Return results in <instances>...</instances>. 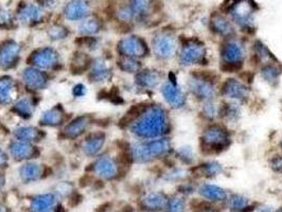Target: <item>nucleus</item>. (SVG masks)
Here are the masks:
<instances>
[{"instance_id":"obj_44","label":"nucleus","mask_w":282,"mask_h":212,"mask_svg":"<svg viewBox=\"0 0 282 212\" xmlns=\"http://www.w3.org/2000/svg\"><path fill=\"white\" fill-rule=\"evenodd\" d=\"M12 23V15L7 10H0V26L8 27Z\"/></svg>"},{"instance_id":"obj_8","label":"nucleus","mask_w":282,"mask_h":212,"mask_svg":"<svg viewBox=\"0 0 282 212\" xmlns=\"http://www.w3.org/2000/svg\"><path fill=\"white\" fill-rule=\"evenodd\" d=\"M21 47L14 41H7L0 46V67L4 69L14 68L20 57Z\"/></svg>"},{"instance_id":"obj_35","label":"nucleus","mask_w":282,"mask_h":212,"mask_svg":"<svg viewBox=\"0 0 282 212\" xmlns=\"http://www.w3.org/2000/svg\"><path fill=\"white\" fill-rule=\"evenodd\" d=\"M119 66L123 70V72L130 73V74L138 73L139 69H140L139 62H137L136 60H135V58L126 57V56H123V58H121V61L119 62Z\"/></svg>"},{"instance_id":"obj_32","label":"nucleus","mask_w":282,"mask_h":212,"mask_svg":"<svg viewBox=\"0 0 282 212\" xmlns=\"http://www.w3.org/2000/svg\"><path fill=\"white\" fill-rule=\"evenodd\" d=\"M229 207L231 210L236 211V212H243L247 211V208L250 207V199L239 195V194H233L230 196L229 199Z\"/></svg>"},{"instance_id":"obj_48","label":"nucleus","mask_w":282,"mask_h":212,"mask_svg":"<svg viewBox=\"0 0 282 212\" xmlns=\"http://www.w3.org/2000/svg\"><path fill=\"white\" fill-rule=\"evenodd\" d=\"M270 166H272V168L276 171V172H279V173H282V157H275L273 160H272V163H270Z\"/></svg>"},{"instance_id":"obj_23","label":"nucleus","mask_w":282,"mask_h":212,"mask_svg":"<svg viewBox=\"0 0 282 212\" xmlns=\"http://www.w3.org/2000/svg\"><path fill=\"white\" fill-rule=\"evenodd\" d=\"M14 136L19 141L32 144L42 140L44 137V133L34 126H20L14 131Z\"/></svg>"},{"instance_id":"obj_52","label":"nucleus","mask_w":282,"mask_h":212,"mask_svg":"<svg viewBox=\"0 0 282 212\" xmlns=\"http://www.w3.org/2000/svg\"><path fill=\"white\" fill-rule=\"evenodd\" d=\"M0 212H7V209L4 206L0 205Z\"/></svg>"},{"instance_id":"obj_24","label":"nucleus","mask_w":282,"mask_h":212,"mask_svg":"<svg viewBox=\"0 0 282 212\" xmlns=\"http://www.w3.org/2000/svg\"><path fill=\"white\" fill-rule=\"evenodd\" d=\"M56 204V197L53 194H42L32 199V212H51Z\"/></svg>"},{"instance_id":"obj_15","label":"nucleus","mask_w":282,"mask_h":212,"mask_svg":"<svg viewBox=\"0 0 282 212\" xmlns=\"http://www.w3.org/2000/svg\"><path fill=\"white\" fill-rule=\"evenodd\" d=\"M92 122V117L88 115L78 116L70 121L64 128V134L67 138L74 139L83 135Z\"/></svg>"},{"instance_id":"obj_54","label":"nucleus","mask_w":282,"mask_h":212,"mask_svg":"<svg viewBox=\"0 0 282 212\" xmlns=\"http://www.w3.org/2000/svg\"><path fill=\"white\" fill-rule=\"evenodd\" d=\"M280 146H281V148H282V138H281V143H280Z\"/></svg>"},{"instance_id":"obj_14","label":"nucleus","mask_w":282,"mask_h":212,"mask_svg":"<svg viewBox=\"0 0 282 212\" xmlns=\"http://www.w3.org/2000/svg\"><path fill=\"white\" fill-rule=\"evenodd\" d=\"M9 151L16 160H28L38 156V150L29 143L15 140L10 145Z\"/></svg>"},{"instance_id":"obj_25","label":"nucleus","mask_w":282,"mask_h":212,"mask_svg":"<svg viewBox=\"0 0 282 212\" xmlns=\"http://www.w3.org/2000/svg\"><path fill=\"white\" fill-rule=\"evenodd\" d=\"M16 84L10 77L0 78V104L7 105L14 100Z\"/></svg>"},{"instance_id":"obj_12","label":"nucleus","mask_w":282,"mask_h":212,"mask_svg":"<svg viewBox=\"0 0 282 212\" xmlns=\"http://www.w3.org/2000/svg\"><path fill=\"white\" fill-rule=\"evenodd\" d=\"M95 174L104 180H112L118 175V163L114 158L109 156H102L96 160L93 167Z\"/></svg>"},{"instance_id":"obj_47","label":"nucleus","mask_w":282,"mask_h":212,"mask_svg":"<svg viewBox=\"0 0 282 212\" xmlns=\"http://www.w3.org/2000/svg\"><path fill=\"white\" fill-rule=\"evenodd\" d=\"M86 87L85 85L83 84H76L74 87H73V96L76 97V98H80V97H83L86 95Z\"/></svg>"},{"instance_id":"obj_45","label":"nucleus","mask_w":282,"mask_h":212,"mask_svg":"<svg viewBox=\"0 0 282 212\" xmlns=\"http://www.w3.org/2000/svg\"><path fill=\"white\" fill-rule=\"evenodd\" d=\"M118 17H119V19H121L123 21H130L134 17V14H133V12H132L130 7L122 8L118 12Z\"/></svg>"},{"instance_id":"obj_7","label":"nucleus","mask_w":282,"mask_h":212,"mask_svg":"<svg viewBox=\"0 0 282 212\" xmlns=\"http://www.w3.org/2000/svg\"><path fill=\"white\" fill-rule=\"evenodd\" d=\"M153 50L157 57L162 58V60H168L175 53V39L168 33H160L156 35V38H154L153 41Z\"/></svg>"},{"instance_id":"obj_17","label":"nucleus","mask_w":282,"mask_h":212,"mask_svg":"<svg viewBox=\"0 0 282 212\" xmlns=\"http://www.w3.org/2000/svg\"><path fill=\"white\" fill-rule=\"evenodd\" d=\"M222 93L229 99L244 100L248 97V89L241 82L234 79H229L223 84Z\"/></svg>"},{"instance_id":"obj_11","label":"nucleus","mask_w":282,"mask_h":212,"mask_svg":"<svg viewBox=\"0 0 282 212\" xmlns=\"http://www.w3.org/2000/svg\"><path fill=\"white\" fill-rule=\"evenodd\" d=\"M233 19L242 27L250 28L253 23V8L247 0H235L230 9Z\"/></svg>"},{"instance_id":"obj_40","label":"nucleus","mask_w":282,"mask_h":212,"mask_svg":"<svg viewBox=\"0 0 282 212\" xmlns=\"http://www.w3.org/2000/svg\"><path fill=\"white\" fill-rule=\"evenodd\" d=\"M185 207V201L182 197L175 196L168 202V212H184Z\"/></svg>"},{"instance_id":"obj_10","label":"nucleus","mask_w":282,"mask_h":212,"mask_svg":"<svg viewBox=\"0 0 282 212\" xmlns=\"http://www.w3.org/2000/svg\"><path fill=\"white\" fill-rule=\"evenodd\" d=\"M22 81L32 90H41L48 85V76L36 67H28L22 72Z\"/></svg>"},{"instance_id":"obj_50","label":"nucleus","mask_w":282,"mask_h":212,"mask_svg":"<svg viewBox=\"0 0 282 212\" xmlns=\"http://www.w3.org/2000/svg\"><path fill=\"white\" fill-rule=\"evenodd\" d=\"M199 212H219L217 209H214L212 207H205L204 209H202Z\"/></svg>"},{"instance_id":"obj_28","label":"nucleus","mask_w":282,"mask_h":212,"mask_svg":"<svg viewBox=\"0 0 282 212\" xmlns=\"http://www.w3.org/2000/svg\"><path fill=\"white\" fill-rule=\"evenodd\" d=\"M110 78V69L106 63L98 58L92 63V70H90V79L94 82H104Z\"/></svg>"},{"instance_id":"obj_27","label":"nucleus","mask_w":282,"mask_h":212,"mask_svg":"<svg viewBox=\"0 0 282 212\" xmlns=\"http://www.w3.org/2000/svg\"><path fill=\"white\" fill-rule=\"evenodd\" d=\"M160 81L159 74L152 69H145L139 72L136 76V83L142 88H154Z\"/></svg>"},{"instance_id":"obj_34","label":"nucleus","mask_w":282,"mask_h":212,"mask_svg":"<svg viewBox=\"0 0 282 212\" xmlns=\"http://www.w3.org/2000/svg\"><path fill=\"white\" fill-rule=\"evenodd\" d=\"M92 63L93 62H90V57L87 54L81 52V53H77L76 55H74L73 60L71 62V67H72L73 72L80 73V72H83V70H86L87 67Z\"/></svg>"},{"instance_id":"obj_1","label":"nucleus","mask_w":282,"mask_h":212,"mask_svg":"<svg viewBox=\"0 0 282 212\" xmlns=\"http://www.w3.org/2000/svg\"><path fill=\"white\" fill-rule=\"evenodd\" d=\"M132 132L144 139L155 138L166 133L168 129V118L166 112L159 106H149L135 118L131 125Z\"/></svg>"},{"instance_id":"obj_22","label":"nucleus","mask_w":282,"mask_h":212,"mask_svg":"<svg viewBox=\"0 0 282 212\" xmlns=\"http://www.w3.org/2000/svg\"><path fill=\"white\" fill-rule=\"evenodd\" d=\"M45 169L43 164L35 162H27L19 170V175L21 180L26 183L36 182L43 178Z\"/></svg>"},{"instance_id":"obj_43","label":"nucleus","mask_w":282,"mask_h":212,"mask_svg":"<svg viewBox=\"0 0 282 212\" xmlns=\"http://www.w3.org/2000/svg\"><path fill=\"white\" fill-rule=\"evenodd\" d=\"M177 154L179 156V158L184 160L185 162H191L193 160V152L191 150V148L189 147H183V148H179V150L177 151Z\"/></svg>"},{"instance_id":"obj_3","label":"nucleus","mask_w":282,"mask_h":212,"mask_svg":"<svg viewBox=\"0 0 282 212\" xmlns=\"http://www.w3.org/2000/svg\"><path fill=\"white\" fill-rule=\"evenodd\" d=\"M202 143L210 153L222 152L229 144L228 133L221 125L209 126L203 135Z\"/></svg>"},{"instance_id":"obj_33","label":"nucleus","mask_w":282,"mask_h":212,"mask_svg":"<svg viewBox=\"0 0 282 212\" xmlns=\"http://www.w3.org/2000/svg\"><path fill=\"white\" fill-rule=\"evenodd\" d=\"M100 22L97 19H85L78 26V32L83 35H94L100 31Z\"/></svg>"},{"instance_id":"obj_39","label":"nucleus","mask_w":282,"mask_h":212,"mask_svg":"<svg viewBox=\"0 0 282 212\" xmlns=\"http://www.w3.org/2000/svg\"><path fill=\"white\" fill-rule=\"evenodd\" d=\"M149 0H132L131 3V10L135 15H141L144 14L149 8Z\"/></svg>"},{"instance_id":"obj_20","label":"nucleus","mask_w":282,"mask_h":212,"mask_svg":"<svg viewBox=\"0 0 282 212\" xmlns=\"http://www.w3.org/2000/svg\"><path fill=\"white\" fill-rule=\"evenodd\" d=\"M243 56V48L238 43L230 42L223 47L222 57L225 64H241Z\"/></svg>"},{"instance_id":"obj_6","label":"nucleus","mask_w":282,"mask_h":212,"mask_svg":"<svg viewBox=\"0 0 282 212\" xmlns=\"http://www.w3.org/2000/svg\"><path fill=\"white\" fill-rule=\"evenodd\" d=\"M206 48L202 43L196 41H188L180 51L179 60L184 65H194L204 61Z\"/></svg>"},{"instance_id":"obj_13","label":"nucleus","mask_w":282,"mask_h":212,"mask_svg":"<svg viewBox=\"0 0 282 212\" xmlns=\"http://www.w3.org/2000/svg\"><path fill=\"white\" fill-rule=\"evenodd\" d=\"M90 13V6L85 0H71L64 8L65 17L71 20H84Z\"/></svg>"},{"instance_id":"obj_26","label":"nucleus","mask_w":282,"mask_h":212,"mask_svg":"<svg viewBox=\"0 0 282 212\" xmlns=\"http://www.w3.org/2000/svg\"><path fill=\"white\" fill-rule=\"evenodd\" d=\"M168 201L165 194L159 192H154L146 194L141 201V205L145 210L149 211H158L162 210L166 205Z\"/></svg>"},{"instance_id":"obj_29","label":"nucleus","mask_w":282,"mask_h":212,"mask_svg":"<svg viewBox=\"0 0 282 212\" xmlns=\"http://www.w3.org/2000/svg\"><path fill=\"white\" fill-rule=\"evenodd\" d=\"M34 110H35L34 99H31L29 97H25L17 100L13 106V111L17 114V116L24 118V119H29V118H31L33 113H34Z\"/></svg>"},{"instance_id":"obj_30","label":"nucleus","mask_w":282,"mask_h":212,"mask_svg":"<svg viewBox=\"0 0 282 212\" xmlns=\"http://www.w3.org/2000/svg\"><path fill=\"white\" fill-rule=\"evenodd\" d=\"M199 193L210 201H223L226 198L225 190L216 185H203L199 189Z\"/></svg>"},{"instance_id":"obj_41","label":"nucleus","mask_w":282,"mask_h":212,"mask_svg":"<svg viewBox=\"0 0 282 212\" xmlns=\"http://www.w3.org/2000/svg\"><path fill=\"white\" fill-rule=\"evenodd\" d=\"M239 114H240V111H239V108L236 104L229 103L224 108L223 115H224V117H226L227 119H229V120L236 119V118L239 117Z\"/></svg>"},{"instance_id":"obj_4","label":"nucleus","mask_w":282,"mask_h":212,"mask_svg":"<svg viewBox=\"0 0 282 212\" xmlns=\"http://www.w3.org/2000/svg\"><path fill=\"white\" fill-rule=\"evenodd\" d=\"M118 52L126 57L137 58L148 53V46L145 42L137 37H129L123 39L118 44Z\"/></svg>"},{"instance_id":"obj_46","label":"nucleus","mask_w":282,"mask_h":212,"mask_svg":"<svg viewBox=\"0 0 282 212\" xmlns=\"http://www.w3.org/2000/svg\"><path fill=\"white\" fill-rule=\"evenodd\" d=\"M203 112H204L207 118H213L217 113L216 105H213L211 102H207L204 106V109H203Z\"/></svg>"},{"instance_id":"obj_51","label":"nucleus","mask_w":282,"mask_h":212,"mask_svg":"<svg viewBox=\"0 0 282 212\" xmlns=\"http://www.w3.org/2000/svg\"><path fill=\"white\" fill-rule=\"evenodd\" d=\"M5 186V176L0 174V189Z\"/></svg>"},{"instance_id":"obj_16","label":"nucleus","mask_w":282,"mask_h":212,"mask_svg":"<svg viewBox=\"0 0 282 212\" xmlns=\"http://www.w3.org/2000/svg\"><path fill=\"white\" fill-rule=\"evenodd\" d=\"M162 92L165 100L170 104L172 108H182L186 103V97L183 90L179 89L175 83H171V82L165 83L162 88Z\"/></svg>"},{"instance_id":"obj_49","label":"nucleus","mask_w":282,"mask_h":212,"mask_svg":"<svg viewBox=\"0 0 282 212\" xmlns=\"http://www.w3.org/2000/svg\"><path fill=\"white\" fill-rule=\"evenodd\" d=\"M8 163V156L3 149H0V168H4Z\"/></svg>"},{"instance_id":"obj_38","label":"nucleus","mask_w":282,"mask_h":212,"mask_svg":"<svg viewBox=\"0 0 282 212\" xmlns=\"http://www.w3.org/2000/svg\"><path fill=\"white\" fill-rule=\"evenodd\" d=\"M48 35L52 41H61L68 37V31L61 25H54L49 28Z\"/></svg>"},{"instance_id":"obj_19","label":"nucleus","mask_w":282,"mask_h":212,"mask_svg":"<svg viewBox=\"0 0 282 212\" xmlns=\"http://www.w3.org/2000/svg\"><path fill=\"white\" fill-rule=\"evenodd\" d=\"M105 143V135L103 133L90 134L83 144V152L87 156H96L102 150Z\"/></svg>"},{"instance_id":"obj_9","label":"nucleus","mask_w":282,"mask_h":212,"mask_svg":"<svg viewBox=\"0 0 282 212\" xmlns=\"http://www.w3.org/2000/svg\"><path fill=\"white\" fill-rule=\"evenodd\" d=\"M189 86L193 95L199 99L209 100L216 95L210 78L207 77L206 74L195 75L190 81Z\"/></svg>"},{"instance_id":"obj_37","label":"nucleus","mask_w":282,"mask_h":212,"mask_svg":"<svg viewBox=\"0 0 282 212\" xmlns=\"http://www.w3.org/2000/svg\"><path fill=\"white\" fill-rule=\"evenodd\" d=\"M197 171L205 176H214L222 172V167L220 163L211 161L200 164V167L197 168Z\"/></svg>"},{"instance_id":"obj_53","label":"nucleus","mask_w":282,"mask_h":212,"mask_svg":"<svg viewBox=\"0 0 282 212\" xmlns=\"http://www.w3.org/2000/svg\"><path fill=\"white\" fill-rule=\"evenodd\" d=\"M274 212H282V207L280 209H278L277 211H274Z\"/></svg>"},{"instance_id":"obj_18","label":"nucleus","mask_w":282,"mask_h":212,"mask_svg":"<svg viewBox=\"0 0 282 212\" xmlns=\"http://www.w3.org/2000/svg\"><path fill=\"white\" fill-rule=\"evenodd\" d=\"M43 10L35 5L24 6L18 12V19L25 25H35L43 20Z\"/></svg>"},{"instance_id":"obj_31","label":"nucleus","mask_w":282,"mask_h":212,"mask_svg":"<svg viewBox=\"0 0 282 212\" xmlns=\"http://www.w3.org/2000/svg\"><path fill=\"white\" fill-rule=\"evenodd\" d=\"M211 27L214 32L220 35H224V37L232 32V27L228 22V20H226L223 16L218 15V14L213 15V17L211 19Z\"/></svg>"},{"instance_id":"obj_2","label":"nucleus","mask_w":282,"mask_h":212,"mask_svg":"<svg viewBox=\"0 0 282 212\" xmlns=\"http://www.w3.org/2000/svg\"><path fill=\"white\" fill-rule=\"evenodd\" d=\"M170 150V141L168 139H156L148 143L136 144L131 148V156L136 162H149L158 158Z\"/></svg>"},{"instance_id":"obj_42","label":"nucleus","mask_w":282,"mask_h":212,"mask_svg":"<svg viewBox=\"0 0 282 212\" xmlns=\"http://www.w3.org/2000/svg\"><path fill=\"white\" fill-rule=\"evenodd\" d=\"M256 54L258 57L262 58V60H268V58H273L272 53L269 52V50L266 48V46H264L262 43L258 42L256 43Z\"/></svg>"},{"instance_id":"obj_21","label":"nucleus","mask_w":282,"mask_h":212,"mask_svg":"<svg viewBox=\"0 0 282 212\" xmlns=\"http://www.w3.org/2000/svg\"><path fill=\"white\" fill-rule=\"evenodd\" d=\"M65 121V112L61 105H56L54 108L48 110L41 117V124L45 126L55 127L63 124Z\"/></svg>"},{"instance_id":"obj_36","label":"nucleus","mask_w":282,"mask_h":212,"mask_svg":"<svg viewBox=\"0 0 282 212\" xmlns=\"http://www.w3.org/2000/svg\"><path fill=\"white\" fill-rule=\"evenodd\" d=\"M261 75L263 77V79L268 82V83L274 84L275 82L278 80L279 75H280V70L277 66L275 65H266L262 68L261 70Z\"/></svg>"},{"instance_id":"obj_5","label":"nucleus","mask_w":282,"mask_h":212,"mask_svg":"<svg viewBox=\"0 0 282 212\" xmlns=\"http://www.w3.org/2000/svg\"><path fill=\"white\" fill-rule=\"evenodd\" d=\"M31 64L38 69H53L60 63L59 53L50 47H44L30 56Z\"/></svg>"}]
</instances>
